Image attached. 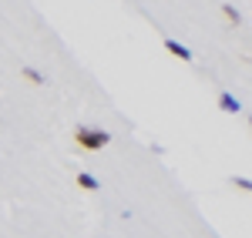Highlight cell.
Listing matches in <instances>:
<instances>
[{
    "label": "cell",
    "instance_id": "1",
    "mask_svg": "<svg viewBox=\"0 0 252 238\" xmlns=\"http://www.w3.org/2000/svg\"><path fill=\"white\" fill-rule=\"evenodd\" d=\"M74 144H78L81 151H101V148H108V144H111V134H108L104 128L78 124V128H74Z\"/></svg>",
    "mask_w": 252,
    "mask_h": 238
},
{
    "label": "cell",
    "instance_id": "2",
    "mask_svg": "<svg viewBox=\"0 0 252 238\" xmlns=\"http://www.w3.org/2000/svg\"><path fill=\"white\" fill-rule=\"evenodd\" d=\"M219 111H225V114H239V111H242V104H239L235 94L222 91V94H219Z\"/></svg>",
    "mask_w": 252,
    "mask_h": 238
},
{
    "label": "cell",
    "instance_id": "3",
    "mask_svg": "<svg viewBox=\"0 0 252 238\" xmlns=\"http://www.w3.org/2000/svg\"><path fill=\"white\" fill-rule=\"evenodd\" d=\"M165 51H168L172 57H178V60H192V51H189L185 44H178V40H172V37H165Z\"/></svg>",
    "mask_w": 252,
    "mask_h": 238
},
{
    "label": "cell",
    "instance_id": "4",
    "mask_svg": "<svg viewBox=\"0 0 252 238\" xmlns=\"http://www.w3.org/2000/svg\"><path fill=\"white\" fill-rule=\"evenodd\" d=\"M20 74H24V78L31 80V84H37V87H44V84H47V78L40 74L37 67H31V64H24V67H20Z\"/></svg>",
    "mask_w": 252,
    "mask_h": 238
},
{
    "label": "cell",
    "instance_id": "5",
    "mask_svg": "<svg viewBox=\"0 0 252 238\" xmlns=\"http://www.w3.org/2000/svg\"><path fill=\"white\" fill-rule=\"evenodd\" d=\"M78 185L84 188V191H101L97 178H94V175H88V171H81V175H78Z\"/></svg>",
    "mask_w": 252,
    "mask_h": 238
},
{
    "label": "cell",
    "instance_id": "6",
    "mask_svg": "<svg viewBox=\"0 0 252 238\" xmlns=\"http://www.w3.org/2000/svg\"><path fill=\"white\" fill-rule=\"evenodd\" d=\"M222 17L229 20L232 27H239V24H242V17H239V10H235L232 3H222Z\"/></svg>",
    "mask_w": 252,
    "mask_h": 238
},
{
    "label": "cell",
    "instance_id": "7",
    "mask_svg": "<svg viewBox=\"0 0 252 238\" xmlns=\"http://www.w3.org/2000/svg\"><path fill=\"white\" fill-rule=\"evenodd\" d=\"M232 185H235V188H242V191H249V195H252V178H242V175H232Z\"/></svg>",
    "mask_w": 252,
    "mask_h": 238
},
{
    "label": "cell",
    "instance_id": "8",
    "mask_svg": "<svg viewBox=\"0 0 252 238\" xmlns=\"http://www.w3.org/2000/svg\"><path fill=\"white\" fill-rule=\"evenodd\" d=\"M249 128H252V118H249Z\"/></svg>",
    "mask_w": 252,
    "mask_h": 238
}]
</instances>
